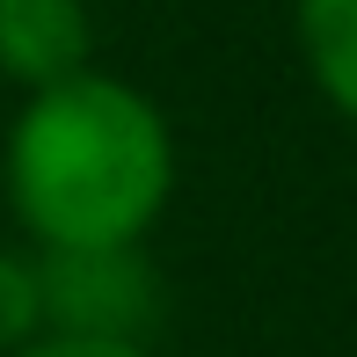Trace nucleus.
Returning <instances> with one entry per match:
<instances>
[{"label":"nucleus","mask_w":357,"mask_h":357,"mask_svg":"<svg viewBox=\"0 0 357 357\" xmlns=\"http://www.w3.org/2000/svg\"><path fill=\"white\" fill-rule=\"evenodd\" d=\"M175 175L168 109L139 80L95 66L29 95L0 160V190L37 248H146Z\"/></svg>","instance_id":"obj_1"},{"label":"nucleus","mask_w":357,"mask_h":357,"mask_svg":"<svg viewBox=\"0 0 357 357\" xmlns=\"http://www.w3.org/2000/svg\"><path fill=\"white\" fill-rule=\"evenodd\" d=\"M44 335L146 343L160 321V270L146 248H37Z\"/></svg>","instance_id":"obj_2"},{"label":"nucleus","mask_w":357,"mask_h":357,"mask_svg":"<svg viewBox=\"0 0 357 357\" xmlns=\"http://www.w3.org/2000/svg\"><path fill=\"white\" fill-rule=\"evenodd\" d=\"M88 59H95L88 0H0V80L37 95L88 73Z\"/></svg>","instance_id":"obj_3"},{"label":"nucleus","mask_w":357,"mask_h":357,"mask_svg":"<svg viewBox=\"0 0 357 357\" xmlns=\"http://www.w3.org/2000/svg\"><path fill=\"white\" fill-rule=\"evenodd\" d=\"M291 37L321 102L357 124V0H291Z\"/></svg>","instance_id":"obj_4"},{"label":"nucleus","mask_w":357,"mask_h":357,"mask_svg":"<svg viewBox=\"0 0 357 357\" xmlns=\"http://www.w3.org/2000/svg\"><path fill=\"white\" fill-rule=\"evenodd\" d=\"M44 335V291H37V248H0V357Z\"/></svg>","instance_id":"obj_5"},{"label":"nucleus","mask_w":357,"mask_h":357,"mask_svg":"<svg viewBox=\"0 0 357 357\" xmlns=\"http://www.w3.org/2000/svg\"><path fill=\"white\" fill-rule=\"evenodd\" d=\"M15 357H153L146 343H80V335H37Z\"/></svg>","instance_id":"obj_6"}]
</instances>
